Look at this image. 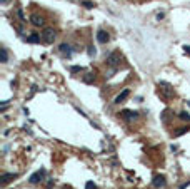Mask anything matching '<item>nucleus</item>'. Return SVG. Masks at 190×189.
<instances>
[{"mask_svg": "<svg viewBox=\"0 0 190 189\" xmlns=\"http://www.w3.org/2000/svg\"><path fill=\"white\" fill-rule=\"evenodd\" d=\"M158 89H160V94L164 95L165 99H172L173 95H175L173 87L170 85L169 82H165V80H160V82H158Z\"/></svg>", "mask_w": 190, "mask_h": 189, "instance_id": "f257e3e1", "label": "nucleus"}, {"mask_svg": "<svg viewBox=\"0 0 190 189\" xmlns=\"http://www.w3.org/2000/svg\"><path fill=\"white\" fill-rule=\"evenodd\" d=\"M55 37H57V32H55L52 27H45V29L42 30V40L45 44H52L55 40Z\"/></svg>", "mask_w": 190, "mask_h": 189, "instance_id": "f03ea898", "label": "nucleus"}, {"mask_svg": "<svg viewBox=\"0 0 190 189\" xmlns=\"http://www.w3.org/2000/svg\"><path fill=\"white\" fill-rule=\"evenodd\" d=\"M120 60H122V55H120V52L118 50H114V52H110V54L107 55V66H110V67H117L118 64H120Z\"/></svg>", "mask_w": 190, "mask_h": 189, "instance_id": "7ed1b4c3", "label": "nucleus"}, {"mask_svg": "<svg viewBox=\"0 0 190 189\" xmlns=\"http://www.w3.org/2000/svg\"><path fill=\"white\" fill-rule=\"evenodd\" d=\"M167 184V179H165L164 174H155L154 179H152V186L154 187H164Z\"/></svg>", "mask_w": 190, "mask_h": 189, "instance_id": "20e7f679", "label": "nucleus"}, {"mask_svg": "<svg viewBox=\"0 0 190 189\" xmlns=\"http://www.w3.org/2000/svg\"><path fill=\"white\" fill-rule=\"evenodd\" d=\"M30 22H32L35 27H43L45 25V18H43L40 14H32L30 15Z\"/></svg>", "mask_w": 190, "mask_h": 189, "instance_id": "39448f33", "label": "nucleus"}, {"mask_svg": "<svg viewBox=\"0 0 190 189\" xmlns=\"http://www.w3.org/2000/svg\"><path fill=\"white\" fill-rule=\"evenodd\" d=\"M97 40L100 42V44H107L108 40H110V35H108V32H107V30L98 29V30H97Z\"/></svg>", "mask_w": 190, "mask_h": 189, "instance_id": "423d86ee", "label": "nucleus"}, {"mask_svg": "<svg viewBox=\"0 0 190 189\" xmlns=\"http://www.w3.org/2000/svg\"><path fill=\"white\" fill-rule=\"evenodd\" d=\"M43 176H45V171H43V169H40V171H37L35 174L30 176L29 182H30V184H39V182L43 179Z\"/></svg>", "mask_w": 190, "mask_h": 189, "instance_id": "0eeeda50", "label": "nucleus"}, {"mask_svg": "<svg viewBox=\"0 0 190 189\" xmlns=\"http://www.w3.org/2000/svg\"><path fill=\"white\" fill-rule=\"evenodd\" d=\"M17 176H18V174H14V172H5V174L0 176V184H2V186L8 184V182L14 181V179L17 178Z\"/></svg>", "mask_w": 190, "mask_h": 189, "instance_id": "6e6552de", "label": "nucleus"}, {"mask_svg": "<svg viewBox=\"0 0 190 189\" xmlns=\"http://www.w3.org/2000/svg\"><path fill=\"white\" fill-rule=\"evenodd\" d=\"M120 116H122V119H125V120H135L137 117H139V114L137 112H133V111H122L120 112Z\"/></svg>", "mask_w": 190, "mask_h": 189, "instance_id": "1a4fd4ad", "label": "nucleus"}, {"mask_svg": "<svg viewBox=\"0 0 190 189\" xmlns=\"http://www.w3.org/2000/svg\"><path fill=\"white\" fill-rule=\"evenodd\" d=\"M58 50L62 52L64 55H67V57H70L72 55V50H73V47L70 44H60L58 45Z\"/></svg>", "mask_w": 190, "mask_h": 189, "instance_id": "9d476101", "label": "nucleus"}, {"mask_svg": "<svg viewBox=\"0 0 190 189\" xmlns=\"http://www.w3.org/2000/svg\"><path fill=\"white\" fill-rule=\"evenodd\" d=\"M129 94H130L129 89H123V91L120 92V94H118L117 97H115V104H120V102H123L127 97H129Z\"/></svg>", "mask_w": 190, "mask_h": 189, "instance_id": "9b49d317", "label": "nucleus"}, {"mask_svg": "<svg viewBox=\"0 0 190 189\" xmlns=\"http://www.w3.org/2000/svg\"><path fill=\"white\" fill-rule=\"evenodd\" d=\"M190 131V127H180V129H177L175 132H173V136L175 137H179V136H183V134H187V132Z\"/></svg>", "mask_w": 190, "mask_h": 189, "instance_id": "f8f14e48", "label": "nucleus"}, {"mask_svg": "<svg viewBox=\"0 0 190 189\" xmlns=\"http://www.w3.org/2000/svg\"><path fill=\"white\" fill-rule=\"evenodd\" d=\"M27 42H30V44H37V42H40V37L37 35V34H32V35L27 37Z\"/></svg>", "mask_w": 190, "mask_h": 189, "instance_id": "ddd939ff", "label": "nucleus"}, {"mask_svg": "<svg viewBox=\"0 0 190 189\" xmlns=\"http://www.w3.org/2000/svg\"><path fill=\"white\" fill-rule=\"evenodd\" d=\"M0 60L4 62V64H5V62H7V60H8V55H7V50H5V49H4V47H2V50H0Z\"/></svg>", "mask_w": 190, "mask_h": 189, "instance_id": "4468645a", "label": "nucleus"}, {"mask_svg": "<svg viewBox=\"0 0 190 189\" xmlns=\"http://www.w3.org/2000/svg\"><path fill=\"white\" fill-rule=\"evenodd\" d=\"M83 80H85L87 84H92L93 80H95V75H93V74H87V75L83 77Z\"/></svg>", "mask_w": 190, "mask_h": 189, "instance_id": "2eb2a0df", "label": "nucleus"}, {"mask_svg": "<svg viewBox=\"0 0 190 189\" xmlns=\"http://www.w3.org/2000/svg\"><path fill=\"white\" fill-rule=\"evenodd\" d=\"M82 5H83L85 8H93V4H92V2H89V0H83Z\"/></svg>", "mask_w": 190, "mask_h": 189, "instance_id": "dca6fc26", "label": "nucleus"}, {"mask_svg": "<svg viewBox=\"0 0 190 189\" xmlns=\"http://www.w3.org/2000/svg\"><path fill=\"white\" fill-rule=\"evenodd\" d=\"M17 17L20 18V20H25V15H23V10H22V8H18L17 10Z\"/></svg>", "mask_w": 190, "mask_h": 189, "instance_id": "f3484780", "label": "nucleus"}, {"mask_svg": "<svg viewBox=\"0 0 190 189\" xmlns=\"http://www.w3.org/2000/svg\"><path fill=\"white\" fill-rule=\"evenodd\" d=\"M180 117H182V119H185V120H190V114L188 112H180Z\"/></svg>", "mask_w": 190, "mask_h": 189, "instance_id": "a211bd4d", "label": "nucleus"}, {"mask_svg": "<svg viewBox=\"0 0 190 189\" xmlns=\"http://www.w3.org/2000/svg\"><path fill=\"white\" fill-rule=\"evenodd\" d=\"M83 70V67H80V66H73L72 67V72H82Z\"/></svg>", "mask_w": 190, "mask_h": 189, "instance_id": "6ab92c4d", "label": "nucleus"}, {"mask_svg": "<svg viewBox=\"0 0 190 189\" xmlns=\"http://www.w3.org/2000/svg\"><path fill=\"white\" fill-rule=\"evenodd\" d=\"M89 55H95V47H92V45L89 47Z\"/></svg>", "mask_w": 190, "mask_h": 189, "instance_id": "aec40b11", "label": "nucleus"}, {"mask_svg": "<svg viewBox=\"0 0 190 189\" xmlns=\"http://www.w3.org/2000/svg\"><path fill=\"white\" fill-rule=\"evenodd\" d=\"M87 189H95V184L93 182H87Z\"/></svg>", "mask_w": 190, "mask_h": 189, "instance_id": "412c9836", "label": "nucleus"}, {"mask_svg": "<svg viewBox=\"0 0 190 189\" xmlns=\"http://www.w3.org/2000/svg\"><path fill=\"white\" fill-rule=\"evenodd\" d=\"M157 18H158V20H162V18H164V12H158V14H157Z\"/></svg>", "mask_w": 190, "mask_h": 189, "instance_id": "4be33fe9", "label": "nucleus"}, {"mask_svg": "<svg viewBox=\"0 0 190 189\" xmlns=\"http://www.w3.org/2000/svg\"><path fill=\"white\" fill-rule=\"evenodd\" d=\"M183 50H185L187 54H190V45H185V47H183Z\"/></svg>", "mask_w": 190, "mask_h": 189, "instance_id": "5701e85b", "label": "nucleus"}, {"mask_svg": "<svg viewBox=\"0 0 190 189\" xmlns=\"http://www.w3.org/2000/svg\"><path fill=\"white\" fill-rule=\"evenodd\" d=\"M0 2H2V4H5V2H7V0H0Z\"/></svg>", "mask_w": 190, "mask_h": 189, "instance_id": "b1692460", "label": "nucleus"}, {"mask_svg": "<svg viewBox=\"0 0 190 189\" xmlns=\"http://www.w3.org/2000/svg\"><path fill=\"white\" fill-rule=\"evenodd\" d=\"M188 106H190V102H188Z\"/></svg>", "mask_w": 190, "mask_h": 189, "instance_id": "393cba45", "label": "nucleus"}, {"mask_svg": "<svg viewBox=\"0 0 190 189\" xmlns=\"http://www.w3.org/2000/svg\"><path fill=\"white\" fill-rule=\"evenodd\" d=\"M67 189H70V187H67Z\"/></svg>", "mask_w": 190, "mask_h": 189, "instance_id": "a878e982", "label": "nucleus"}]
</instances>
